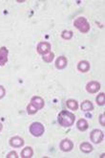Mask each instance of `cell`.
I'll use <instances>...</instances> for the list:
<instances>
[{
	"instance_id": "cell-2",
	"label": "cell",
	"mask_w": 105,
	"mask_h": 158,
	"mask_svg": "<svg viewBox=\"0 0 105 158\" xmlns=\"http://www.w3.org/2000/svg\"><path fill=\"white\" fill-rule=\"evenodd\" d=\"M74 26L76 28V29H79V32L82 34H86L90 31V24L87 21V19L83 16H79L76 18V19L74 21Z\"/></svg>"
},
{
	"instance_id": "cell-24",
	"label": "cell",
	"mask_w": 105,
	"mask_h": 158,
	"mask_svg": "<svg viewBox=\"0 0 105 158\" xmlns=\"http://www.w3.org/2000/svg\"><path fill=\"white\" fill-rule=\"evenodd\" d=\"M5 94H6V90H5V88H4L2 85H0V99L4 98Z\"/></svg>"
},
{
	"instance_id": "cell-17",
	"label": "cell",
	"mask_w": 105,
	"mask_h": 158,
	"mask_svg": "<svg viewBox=\"0 0 105 158\" xmlns=\"http://www.w3.org/2000/svg\"><path fill=\"white\" fill-rule=\"evenodd\" d=\"M66 106L67 107H68L69 109L71 110H78L79 108V104H78V102H76L75 100H73V99H70L66 102Z\"/></svg>"
},
{
	"instance_id": "cell-7",
	"label": "cell",
	"mask_w": 105,
	"mask_h": 158,
	"mask_svg": "<svg viewBox=\"0 0 105 158\" xmlns=\"http://www.w3.org/2000/svg\"><path fill=\"white\" fill-rule=\"evenodd\" d=\"M9 144L13 148H21L24 146L25 141L20 136H14L9 140Z\"/></svg>"
},
{
	"instance_id": "cell-20",
	"label": "cell",
	"mask_w": 105,
	"mask_h": 158,
	"mask_svg": "<svg viewBox=\"0 0 105 158\" xmlns=\"http://www.w3.org/2000/svg\"><path fill=\"white\" fill-rule=\"evenodd\" d=\"M73 35H74V33L72 32V31H69V30H64V31H62V33H61V38L63 39V40H71L72 38H73Z\"/></svg>"
},
{
	"instance_id": "cell-19",
	"label": "cell",
	"mask_w": 105,
	"mask_h": 158,
	"mask_svg": "<svg viewBox=\"0 0 105 158\" xmlns=\"http://www.w3.org/2000/svg\"><path fill=\"white\" fill-rule=\"evenodd\" d=\"M95 102L99 106H104L105 105V94L104 93H99V94L95 98Z\"/></svg>"
},
{
	"instance_id": "cell-10",
	"label": "cell",
	"mask_w": 105,
	"mask_h": 158,
	"mask_svg": "<svg viewBox=\"0 0 105 158\" xmlns=\"http://www.w3.org/2000/svg\"><path fill=\"white\" fill-rule=\"evenodd\" d=\"M31 104L34 105L38 110L42 109L44 107V105H45L44 100L41 97H39V96H34L32 98V100H31Z\"/></svg>"
},
{
	"instance_id": "cell-21",
	"label": "cell",
	"mask_w": 105,
	"mask_h": 158,
	"mask_svg": "<svg viewBox=\"0 0 105 158\" xmlns=\"http://www.w3.org/2000/svg\"><path fill=\"white\" fill-rule=\"evenodd\" d=\"M37 108L34 106V105H32V104H29L28 106H27V112H28V114H30V115H33V114H35L36 112H37Z\"/></svg>"
},
{
	"instance_id": "cell-22",
	"label": "cell",
	"mask_w": 105,
	"mask_h": 158,
	"mask_svg": "<svg viewBox=\"0 0 105 158\" xmlns=\"http://www.w3.org/2000/svg\"><path fill=\"white\" fill-rule=\"evenodd\" d=\"M99 124H100V126L105 127V115H104V113L100 114V116H99Z\"/></svg>"
},
{
	"instance_id": "cell-16",
	"label": "cell",
	"mask_w": 105,
	"mask_h": 158,
	"mask_svg": "<svg viewBox=\"0 0 105 158\" xmlns=\"http://www.w3.org/2000/svg\"><path fill=\"white\" fill-rule=\"evenodd\" d=\"M33 155H34V151L31 147H26L21 152V157L22 158H32Z\"/></svg>"
},
{
	"instance_id": "cell-15",
	"label": "cell",
	"mask_w": 105,
	"mask_h": 158,
	"mask_svg": "<svg viewBox=\"0 0 105 158\" xmlns=\"http://www.w3.org/2000/svg\"><path fill=\"white\" fill-rule=\"evenodd\" d=\"M76 127H78L80 131H87L88 127H89V125H88V122L86 121L85 119H79L78 121V123H76Z\"/></svg>"
},
{
	"instance_id": "cell-8",
	"label": "cell",
	"mask_w": 105,
	"mask_h": 158,
	"mask_svg": "<svg viewBox=\"0 0 105 158\" xmlns=\"http://www.w3.org/2000/svg\"><path fill=\"white\" fill-rule=\"evenodd\" d=\"M60 150L64 152H69L73 150V148H74V144L73 142L70 140V139H64V140L61 141L60 145Z\"/></svg>"
},
{
	"instance_id": "cell-13",
	"label": "cell",
	"mask_w": 105,
	"mask_h": 158,
	"mask_svg": "<svg viewBox=\"0 0 105 158\" xmlns=\"http://www.w3.org/2000/svg\"><path fill=\"white\" fill-rule=\"evenodd\" d=\"M80 108H81L82 111H84V112H89V111H92L94 109V106H93V103L91 101L85 100L81 103Z\"/></svg>"
},
{
	"instance_id": "cell-23",
	"label": "cell",
	"mask_w": 105,
	"mask_h": 158,
	"mask_svg": "<svg viewBox=\"0 0 105 158\" xmlns=\"http://www.w3.org/2000/svg\"><path fill=\"white\" fill-rule=\"evenodd\" d=\"M6 157H7V158H17L18 155H17V153H16L15 152H9V153L7 154Z\"/></svg>"
},
{
	"instance_id": "cell-3",
	"label": "cell",
	"mask_w": 105,
	"mask_h": 158,
	"mask_svg": "<svg viewBox=\"0 0 105 158\" xmlns=\"http://www.w3.org/2000/svg\"><path fill=\"white\" fill-rule=\"evenodd\" d=\"M44 131H45L44 126L39 122H34L30 126V132L34 137H40L41 135H43Z\"/></svg>"
},
{
	"instance_id": "cell-9",
	"label": "cell",
	"mask_w": 105,
	"mask_h": 158,
	"mask_svg": "<svg viewBox=\"0 0 105 158\" xmlns=\"http://www.w3.org/2000/svg\"><path fill=\"white\" fill-rule=\"evenodd\" d=\"M8 54L9 51L5 46L0 47V66H4L8 62Z\"/></svg>"
},
{
	"instance_id": "cell-1",
	"label": "cell",
	"mask_w": 105,
	"mask_h": 158,
	"mask_svg": "<svg viewBox=\"0 0 105 158\" xmlns=\"http://www.w3.org/2000/svg\"><path fill=\"white\" fill-rule=\"evenodd\" d=\"M57 121L61 127H70L74 125L75 121V116L72 112H69L67 110H63L61 112L59 113L57 116Z\"/></svg>"
},
{
	"instance_id": "cell-11",
	"label": "cell",
	"mask_w": 105,
	"mask_h": 158,
	"mask_svg": "<svg viewBox=\"0 0 105 158\" xmlns=\"http://www.w3.org/2000/svg\"><path fill=\"white\" fill-rule=\"evenodd\" d=\"M67 63H68V61H67V59L64 57V56H60V57H59L56 60H55V65L57 69H64L66 66H67Z\"/></svg>"
},
{
	"instance_id": "cell-12",
	"label": "cell",
	"mask_w": 105,
	"mask_h": 158,
	"mask_svg": "<svg viewBox=\"0 0 105 158\" xmlns=\"http://www.w3.org/2000/svg\"><path fill=\"white\" fill-rule=\"evenodd\" d=\"M90 63L87 60H80L78 64V70L82 73H86L90 70Z\"/></svg>"
},
{
	"instance_id": "cell-18",
	"label": "cell",
	"mask_w": 105,
	"mask_h": 158,
	"mask_svg": "<svg viewBox=\"0 0 105 158\" xmlns=\"http://www.w3.org/2000/svg\"><path fill=\"white\" fill-rule=\"evenodd\" d=\"M54 58H55V54L52 53V52H49V53H47V54L43 55V57H42L43 60H44L45 62H47V63L52 62V61L54 60Z\"/></svg>"
},
{
	"instance_id": "cell-5",
	"label": "cell",
	"mask_w": 105,
	"mask_h": 158,
	"mask_svg": "<svg viewBox=\"0 0 105 158\" xmlns=\"http://www.w3.org/2000/svg\"><path fill=\"white\" fill-rule=\"evenodd\" d=\"M86 91L90 94H95V93H97L99 91L100 89V83L97 81H89L87 85H86Z\"/></svg>"
},
{
	"instance_id": "cell-25",
	"label": "cell",
	"mask_w": 105,
	"mask_h": 158,
	"mask_svg": "<svg viewBox=\"0 0 105 158\" xmlns=\"http://www.w3.org/2000/svg\"><path fill=\"white\" fill-rule=\"evenodd\" d=\"M2 128H3V125H2V123H0V131H2Z\"/></svg>"
},
{
	"instance_id": "cell-14",
	"label": "cell",
	"mask_w": 105,
	"mask_h": 158,
	"mask_svg": "<svg viewBox=\"0 0 105 158\" xmlns=\"http://www.w3.org/2000/svg\"><path fill=\"white\" fill-rule=\"evenodd\" d=\"M79 148H80V151L82 152H84V153H90L94 150L93 146L90 143H88V142H83V143H81L80 146H79Z\"/></svg>"
},
{
	"instance_id": "cell-4",
	"label": "cell",
	"mask_w": 105,
	"mask_h": 158,
	"mask_svg": "<svg viewBox=\"0 0 105 158\" xmlns=\"http://www.w3.org/2000/svg\"><path fill=\"white\" fill-rule=\"evenodd\" d=\"M90 138H91V141L94 144H99L102 142L104 135H103V132L99 131V129H94L90 134Z\"/></svg>"
},
{
	"instance_id": "cell-6",
	"label": "cell",
	"mask_w": 105,
	"mask_h": 158,
	"mask_svg": "<svg viewBox=\"0 0 105 158\" xmlns=\"http://www.w3.org/2000/svg\"><path fill=\"white\" fill-rule=\"evenodd\" d=\"M37 53L38 54H40V55H45L47 53H49L50 50H51V44L49 42H47V41H42L40 43H38L37 45Z\"/></svg>"
}]
</instances>
